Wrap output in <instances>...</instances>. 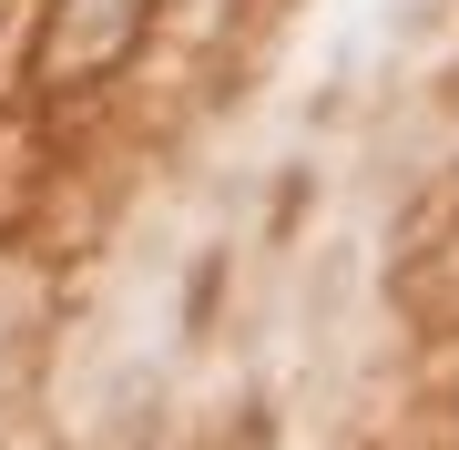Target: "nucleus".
Segmentation results:
<instances>
[]
</instances>
